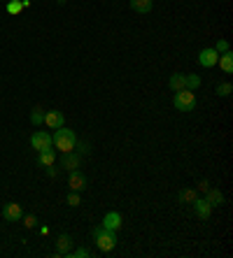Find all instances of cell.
<instances>
[{"instance_id": "cell-1", "label": "cell", "mask_w": 233, "mask_h": 258, "mask_svg": "<svg viewBox=\"0 0 233 258\" xmlns=\"http://www.w3.org/2000/svg\"><path fill=\"white\" fill-rule=\"evenodd\" d=\"M52 145H54L61 154L75 152L77 135H75V130H70V128H65V126H61V128H56V133L52 135Z\"/></svg>"}, {"instance_id": "cell-2", "label": "cell", "mask_w": 233, "mask_h": 258, "mask_svg": "<svg viewBox=\"0 0 233 258\" xmlns=\"http://www.w3.org/2000/svg\"><path fill=\"white\" fill-rule=\"evenodd\" d=\"M91 235H93V242H96V247L101 251H112L116 247V230H110V228L105 226H98V228H93L91 230Z\"/></svg>"}, {"instance_id": "cell-3", "label": "cell", "mask_w": 233, "mask_h": 258, "mask_svg": "<svg viewBox=\"0 0 233 258\" xmlns=\"http://www.w3.org/2000/svg\"><path fill=\"white\" fill-rule=\"evenodd\" d=\"M173 105H175V109H177V112H191V109L196 107V96H194V91H189V89L175 91Z\"/></svg>"}, {"instance_id": "cell-4", "label": "cell", "mask_w": 233, "mask_h": 258, "mask_svg": "<svg viewBox=\"0 0 233 258\" xmlns=\"http://www.w3.org/2000/svg\"><path fill=\"white\" fill-rule=\"evenodd\" d=\"M31 147L35 152H47V149H52V135L47 133V130H35L31 135Z\"/></svg>"}, {"instance_id": "cell-5", "label": "cell", "mask_w": 233, "mask_h": 258, "mask_svg": "<svg viewBox=\"0 0 233 258\" xmlns=\"http://www.w3.org/2000/svg\"><path fill=\"white\" fill-rule=\"evenodd\" d=\"M68 186H70V191H84V189H89V182H86V177L79 172V167L77 170H70V177H68Z\"/></svg>"}, {"instance_id": "cell-6", "label": "cell", "mask_w": 233, "mask_h": 258, "mask_svg": "<svg viewBox=\"0 0 233 258\" xmlns=\"http://www.w3.org/2000/svg\"><path fill=\"white\" fill-rule=\"evenodd\" d=\"M23 216V209L19 203H7V205L2 207V219L9 221V223H16V221H21Z\"/></svg>"}, {"instance_id": "cell-7", "label": "cell", "mask_w": 233, "mask_h": 258, "mask_svg": "<svg viewBox=\"0 0 233 258\" xmlns=\"http://www.w3.org/2000/svg\"><path fill=\"white\" fill-rule=\"evenodd\" d=\"M217 58H219V53L215 52V47H208V49H203L198 53V65L201 68H215L217 65Z\"/></svg>"}, {"instance_id": "cell-8", "label": "cell", "mask_w": 233, "mask_h": 258, "mask_svg": "<svg viewBox=\"0 0 233 258\" xmlns=\"http://www.w3.org/2000/svg\"><path fill=\"white\" fill-rule=\"evenodd\" d=\"M191 205H194V212H196V216H198L201 221H208V219H210V214H212V209H215V207L210 205L205 198H196Z\"/></svg>"}, {"instance_id": "cell-9", "label": "cell", "mask_w": 233, "mask_h": 258, "mask_svg": "<svg viewBox=\"0 0 233 258\" xmlns=\"http://www.w3.org/2000/svg\"><path fill=\"white\" fill-rule=\"evenodd\" d=\"M45 126H49L52 130H56V128H61V126H65V116H63V112H58V109L45 112Z\"/></svg>"}, {"instance_id": "cell-10", "label": "cell", "mask_w": 233, "mask_h": 258, "mask_svg": "<svg viewBox=\"0 0 233 258\" xmlns=\"http://www.w3.org/2000/svg\"><path fill=\"white\" fill-rule=\"evenodd\" d=\"M79 163H82V156H79L77 152H65L61 156V165L65 167L68 172H70V170H77Z\"/></svg>"}, {"instance_id": "cell-11", "label": "cell", "mask_w": 233, "mask_h": 258, "mask_svg": "<svg viewBox=\"0 0 233 258\" xmlns=\"http://www.w3.org/2000/svg\"><path fill=\"white\" fill-rule=\"evenodd\" d=\"M121 223H124V219H121V214L119 212H108L105 214V219H103V226L110 228V230H119Z\"/></svg>"}, {"instance_id": "cell-12", "label": "cell", "mask_w": 233, "mask_h": 258, "mask_svg": "<svg viewBox=\"0 0 233 258\" xmlns=\"http://www.w3.org/2000/svg\"><path fill=\"white\" fill-rule=\"evenodd\" d=\"M70 247H72V240H70V235H58L56 237V254L58 256H68L70 254Z\"/></svg>"}, {"instance_id": "cell-13", "label": "cell", "mask_w": 233, "mask_h": 258, "mask_svg": "<svg viewBox=\"0 0 233 258\" xmlns=\"http://www.w3.org/2000/svg\"><path fill=\"white\" fill-rule=\"evenodd\" d=\"M217 63H219V68L224 70L226 75H231V72H233V53H231V49H229V52H224V53H219Z\"/></svg>"}, {"instance_id": "cell-14", "label": "cell", "mask_w": 233, "mask_h": 258, "mask_svg": "<svg viewBox=\"0 0 233 258\" xmlns=\"http://www.w3.org/2000/svg\"><path fill=\"white\" fill-rule=\"evenodd\" d=\"M152 7H154L152 0H131V9L138 14H147V12H152Z\"/></svg>"}, {"instance_id": "cell-15", "label": "cell", "mask_w": 233, "mask_h": 258, "mask_svg": "<svg viewBox=\"0 0 233 258\" xmlns=\"http://www.w3.org/2000/svg\"><path fill=\"white\" fill-rule=\"evenodd\" d=\"M205 200H208L212 207H219L222 203H224V193L219 189H208L205 191Z\"/></svg>"}, {"instance_id": "cell-16", "label": "cell", "mask_w": 233, "mask_h": 258, "mask_svg": "<svg viewBox=\"0 0 233 258\" xmlns=\"http://www.w3.org/2000/svg\"><path fill=\"white\" fill-rule=\"evenodd\" d=\"M168 86H171L173 91H182V89H186V75H179V72L171 75V79H168Z\"/></svg>"}, {"instance_id": "cell-17", "label": "cell", "mask_w": 233, "mask_h": 258, "mask_svg": "<svg viewBox=\"0 0 233 258\" xmlns=\"http://www.w3.org/2000/svg\"><path fill=\"white\" fill-rule=\"evenodd\" d=\"M196 198H198L196 189H182V191L177 193V200H179V203H186V205H191Z\"/></svg>"}, {"instance_id": "cell-18", "label": "cell", "mask_w": 233, "mask_h": 258, "mask_svg": "<svg viewBox=\"0 0 233 258\" xmlns=\"http://www.w3.org/2000/svg\"><path fill=\"white\" fill-rule=\"evenodd\" d=\"M54 160H56V154L52 152V149H47V152H40L38 154V163L40 165H54Z\"/></svg>"}, {"instance_id": "cell-19", "label": "cell", "mask_w": 233, "mask_h": 258, "mask_svg": "<svg viewBox=\"0 0 233 258\" xmlns=\"http://www.w3.org/2000/svg\"><path fill=\"white\" fill-rule=\"evenodd\" d=\"M215 91H217V96H222V98H229L233 91V84L231 82H219L217 86H215Z\"/></svg>"}, {"instance_id": "cell-20", "label": "cell", "mask_w": 233, "mask_h": 258, "mask_svg": "<svg viewBox=\"0 0 233 258\" xmlns=\"http://www.w3.org/2000/svg\"><path fill=\"white\" fill-rule=\"evenodd\" d=\"M31 123L33 126H42V123H45V112H42L40 107H35L31 112Z\"/></svg>"}, {"instance_id": "cell-21", "label": "cell", "mask_w": 233, "mask_h": 258, "mask_svg": "<svg viewBox=\"0 0 233 258\" xmlns=\"http://www.w3.org/2000/svg\"><path fill=\"white\" fill-rule=\"evenodd\" d=\"M198 86H201V77L198 75H186V89H189V91H196Z\"/></svg>"}, {"instance_id": "cell-22", "label": "cell", "mask_w": 233, "mask_h": 258, "mask_svg": "<svg viewBox=\"0 0 233 258\" xmlns=\"http://www.w3.org/2000/svg\"><path fill=\"white\" fill-rule=\"evenodd\" d=\"M5 9H7V14H19V12H21V0H9V2H7V7H5Z\"/></svg>"}, {"instance_id": "cell-23", "label": "cell", "mask_w": 233, "mask_h": 258, "mask_svg": "<svg viewBox=\"0 0 233 258\" xmlns=\"http://www.w3.org/2000/svg\"><path fill=\"white\" fill-rule=\"evenodd\" d=\"M65 203H68L70 207H77V205H79V196H77V191H70L68 198H65Z\"/></svg>"}, {"instance_id": "cell-24", "label": "cell", "mask_w": 233, "mask_h": 258, "mask_svg": "<svg viewBox=\"0 0 233 258\" xmlns=\"http://www.w3.org/2000/svg\"><path fill=\"white\" fill-rule=\"evenodd\" d=\"M21 219H23V228H28V230L38 226V219H35L33 214H28V216H21Z\"/></svg>"}, {"instance_id": "cell-25", "label": "cell", "mask_w": 233, "mask_h": 258, "mask_svg": "<svg viewBox=\"0 0 233 258\" xmlns=\"http://www.w3.org/2000/svg\"><path fill=\"white\" fill-rule=\"evenodd\" d=\"M75 149H79V156H86V154L91 152V147L86 145V142H79V140H77V145H75Z\"/></svg>"}, {"instance_id": "cell-26", "label": "cell", "mask_w": 233, "mask_h": 258, "mask_svg": "<svg viewBox=\"0 0 233 258\" xmlns=\"http://www.w3.org/2000/svg\"><path fill=\"white\" fill-rule=\"evenodd\" d=\"M215 52H217V53L229 52V42H226V40H219L217 45H215Z\"/></svg>"}, {"instance_id": "cell-27", "label": "cell", "mask_w": 233, "mask_h": 258, "mask_svg": "<svg viewBox=\"0 0 233 258\" xmlns=\"http://www.w3.org/2000/svg\"><path fill=\"white\" fill-rule=\"evenodd\" d=\"M70 258H86V256H91L89 254V249H77V251H72V254H68Z\"/></svg>"}, {"instance_id": "cell-28", "label": "cell", "mask_w": 233, "mask_h": 258, "mask_svg": "<svg viewBox=\"0 0 233 258\" xmlns=\"http://www.w3.org/2000/svg\"><path fill=\"white\" fill-rule=\"evenodd\" d=\"M47 175H49V177H52V179H54V177L58 175V170H56L54 165H47Z\"/></svg>"}, {"instance_id": "cell-29", "label": "cell", "mask_w": 233, "mask_h": 258, "mask_svg": "<svg viewBox=\"0 0 233 258\" xmlns=\"http://www.w3.org/2000/svg\"><path fill=\"white\" fill-rule=\"evenodd\" d=\"M198 189H201V191H203V193H205V191H208V189H210V184H208V182H201V184H198Z\"/></svg>"}]
</instances>
